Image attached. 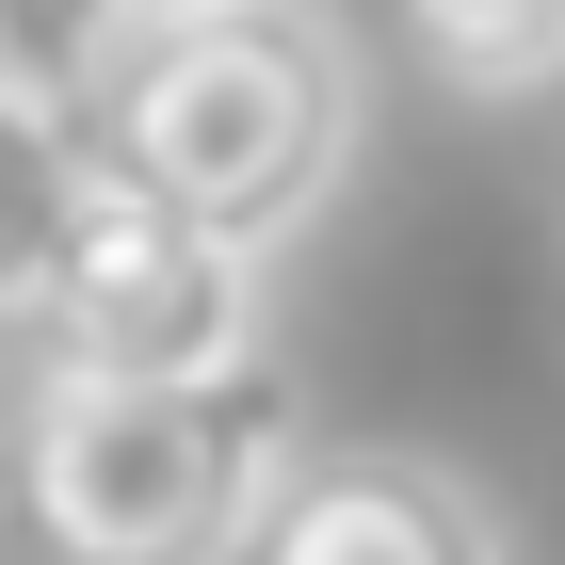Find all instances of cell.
<instances>
[{
    "label": "cell",
    "mask_w": 565,
    "mask_h": 565,
    "mask_svg": "<svg viewBox=\"0 0 565 565\" xmlns=\"http://www.w3.org/2000/svg\"><path fill=\"white\" fill-rule=\"evenodd\" d=\"M307 452V404L275 355L226 372H65L17 404V518L49 565H243L275 484Z\"/></svg>",
    "instance_id": "1"
},
{
    "label": "cell",
    "mask_w": 565,
    "mask_h": 565,
    "mask_svg": "<svg viewBox=\"0 0 565 565\" xmlns=\"http://www.w3.org/2000/svg\"><path fill=\"white\" fill-rule=\"evenodd\" d=\"M146 17H162V0H146Z\"/></svg>",
    "instance_id": "7"
},
{
    "label": "cell",
    "mask_w": 565,
    "mask_h": 565,
    "mask_svg": "<svg viewBox=\"0 0 565 565\" xmlns=\"http://www.w3.org/2000/svg\"><path fill=\"white\" fill-rule=\"evenodd\" d=\"M404 33L469 97H550L565 82V0H404Z\"/></svg>",
    "instance_id": "6"
},
{
    "label": "cell",
    "mask_w": 565,
    "mask_h": 565,
    "mask_svg": "<svg viewBox=\"0 0 565 565\" xmlns=\"http://www.w3.org/2000/svg\"><path fill=\"white\" fill-rule=\"evenodd\" d=\"M33 323L65 372H226V355H259V259L194 226L178 194H146L130 162H82Z\"/></svg>",
    "instance_id": "3"
},
{
    "label": "cell",
    "mask_w": 565,
    "mask_h": 565,
    "mask_svg": "<svg viewBox=\"0 0 565 565\" xmlns=\"http://www.w3.org/2000/svg\"><path fill=\"white\" fill-rule=\"evenodd\" d=\"M82 130L97 162H130L146 194H178L243 259H275L355 178V49L307 0H162V17H130Z\"/></svg>",
    "instance_id": "2"
},
{
    "label": "cell",
    "mask_w": 565,
    "mask_h": 565,
    "mask_svg": "<svg viewBox=\"0 0 565 565\" xmlns=\"http://www.w3.org/2000/svg\"><path fill=\"white\" fill-rule=\"evenodd\" d=\"M243 565H518V550H501L469 469L355 436V452H291V484H275V518H259Z\"/></svg>",
    "instance_id": "4"
},
{
    "label": "cell",
    "mask_w": 565,
    "mask_h": 565,
    "mask_svg": "<svg viewBox=\"0 0 565 565\" xmlns=\"http://www.w3.org/2000/svg\"><path fill=\"white\" fill-rule=\"evenodd\" d=\"M82 162H97V130H82V114L0 97V323L49 291V243H65V211H82Z\"/></svg>",
    "instance_id": "5"
}]
</instances>
